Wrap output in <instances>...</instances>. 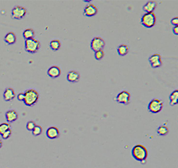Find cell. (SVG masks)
<instances>
[{
    "instance_id": "ffe728a7",
    "label": "cell",
    "mask_w": 178,
    "mask_h": 168,
    "mask_svg": "<svg viewBox=\"0 0 178 168\" xmlns=\"http://www.w3.org/2000/svg\"><path fill=\"white\" fill-rule=\"evenodd\" d=\"M49 46L50 47V49L53 51L59 50L60 49V48L61 47L60 40L59 39H54L52 40H51L50 43H49Z\"/></svg>"
},
{
    "instance_id": "8992f818",
    "label": "cell",
    "mask_w": 178,
    "mask_h": 168,
    "mask_svg": "<svg viewBox=\"0 0 178 168\" xmlns=\"http://www.w3.org/2000/svg\"><path fill=\"white\" fill-rule=\"evenodd\" d=\"M28 10L26 8L20 6H16L12 9V18L16 20H22L27 14Z\"/></svg>"
},
{
    "instance_id": "5b68a950",
    "label": "cell",
    "mask_w": 178,
    "mask_h": 168,
    "mask_svg": "<svg viewBox=\"0 0 178 168\" xmlns=\"http://www.w3.org/2000/svg\"><path fill=\"white\" fill-rule=\"evenodd\" d=\"M163 106V102L162 100L157 98H154L149 103L148 110L150 113L157 114L162 110Z\"/></svg>"
},
{
    "instance_id": "7c38bea8",
    "label": "cell",
    "mask_w": 178,
    "mask_h": 168,
    "mask_svg": "<svg viewBox=\"0 0 178 168\" xmlns=\"http://www.w3.org/2000/svg\"><path fill=\"white\" fill-rule=\"evenodd\" d=\"M62 73L61 69L58 65L51 66L47 71V74L48 76L52 79L59 77Z\"/></svg>"
},
{
    "instance_id": "5bb4252c",
    "label": "cell",
    "mask_w": 178,
    "mask_h": 168,
    "mask_svg": "<svg viewBox=\"0 0 178 168\" xmlns=\"http://www.w3.org/2000/svg\"><path fill=\"white\" fill-rule=\"evenodd\" d=\"M3 100L5 102H10L13 100L16 97V93L12 88H7L3 94Z\"/></svg>"
},
{
    "instance_id": "30bf717a",
    "label": "cell",
    "mask_w": 178,
    "mask_h": 168,
    "mask_svg": "<svg viewBox=\"0 0 178 168\" xmlns=\"http://www.w3.org/2000/svg\"><path fill=\"white\" fill-rule=\"evenodd\" d=\"M98 8L94 4H89L85 7L83 15L86 17H92L97 14Z\"/></svg>"
},
{
    "instance_id": "7a4b0ae2",
    "label": "cell",
    "mask_w": 178,
    "mask_h": 168,
    "mask_svg": "<svg viewBox=\"0 0 178 168\" xmlns=\"http://www.w3.org/2000/svg\"><path fill=\"white\" fill-rule=\"evenodd\" d=\"M25 98L23 102L27 106H33L38 101L40 98V94L36 90L29 89L25 92Z\"/></svg>"
},
{
    "instance_id": "484cf974",
    "label": "cell",
    "mask_w": 178,
    "mask_h": 168,
    "mask_svg": "<svg viewBox=\"0 0 178 168\" xmlns=\"http://www.w3.org/2000/svg\"><path fill=\"white\" fill-rule=\"evenodd\" d=\"M36 126L35 122L34 121H28L26 124V129L29 131H32V130Z\"/></svg>"
},
{
    "instance_id": "cb8c5ba5",
    "label": "cell",
    "mask_w": 178,
    "mask_h": 168,
    "mask_svg": "<svg viewBox=\"0 0 178 168\" xmlns=\"http://www.w3.org/2000/svg\"><path fill=\"white\" fill-rule=\"evenodd\" d=\"M105 57V51L103 50H100L94 52V58L96 60L101 61V59H103Z\"/></svg>"
},
{
    "instance_id": "9c48e42d",
    "label": "cell",
    "mask_w": 178,
    "mask_h": 168,
    "mask_svg": "<svg viewBox=\"0 0 178 168\" xmlns=\"http://www.w3.org/2000/svg\"><path fill=\"white\" fill-rule=\"evenodd\" d=\"M149 62L150 63L151 67L153 69L160 67L163 64L162 57H161L160 54L159 53H155L151 56L149 58Z\"/></svg>"
},
{
    "instance_id": "9a60e30c",
    "label": "cell",
    "mask_w": 178,
    "mask_h": 168,
    "mask_svg": "<svg viewBox=\"0 0 178 168\" xmlns=\"http://www.w3.org/2000/svg\"><path fill=\"white\" fill-rule=\"evenodd\" d=\"M18 118V114L14 110H10L5 112V118L8 122H13L16 121Z\"/></svg>"
},
{
    "instance_id": "2e32d148",
    "label": "cell",
    "mask_w": 178,
    "mask_h": 168,
    "mask_svg": "<svg viewBox=\"0 0 178 168\" xmlns=\"http://www.w3.org/2000/svg\"><path fill=\"white\" fill-rule=\"evenodd\" d=\"M157 4L155 1H149L143 7V10L146 13H152L155 9Z\"/></svg>"
},
{
    "instance_id": "4316f807",
    "label": "cell",
    "mask_w": 178,
    "mask_h": 168,
    "mask_svg": "<svg viewBox=\"0 0 178 168\" xmlns=\"http://www.w3.org/2000/svg\"><path fill=\"white\" fill-rule=\"evenodd\" d=\"M12 133V131L11 129H8V131H6L5 132L3 133V134L2 135V139H9V137H10V136H11Z\"/></svg>"
},
{
    "instance_id": "83f0119b",
    "label": "cell",
    "mask_w": 178,
    "mask_h": 168,
    "mask_svg": "<svg viewBox=\"0 0 178 168\" xmlns=\"http://www.w3.org/2000/svg\"><path fill=\"white\" fill-rule=\"evenodd\" d=\"M24 98H25V94L24 92H20V93L17 95V98H18V100L19 101H23L24 100Z\"/></svg>"
},
{
    "instance_id": "44dd1931",
    "label": "cell",
    "mask_w": 178,
    "mask_h": 168,
    "mask_svg": "<svg viewBox=\"0 0 178 168\" xmlns=\"http://www.w3.org/2000/svg\"><path fill=\"white\" fill-rule=\"evenodd\" d=\"M35 36V32L32 28H27L23 30V37L26 40L33 39Z\"/></svg>"
},
{
    "instance_id": "6da1fadb",
    "label": "cell",
    "mask_w": 178,
    "mask_h": 168,
    "mask_svg": "<svg viewBox=\"0 0 178 168\" xmlns=\"http://www.w3.org/2000/svg\"><path fill=\"white\" fill-rule=\"evenodd\" d=\"M132 156L135 160L140 162L142 164H145L147 162V158L148 157V150L146 147L139 144L133 147L131 151Z\"/></svg>"
},
{
    "instance_id": "f546056e",
    "label": "cell",
    "mask_w": 178,
    "mask_h": 168,
    "mask_svg": "<svg viewBox=\"0 0 178 168\" xmlns=\"http://www.w3.org/2000/svg\"><path fill=\"white\" fill-rule=\"evenodd\" d=\"M172 31L175 35H177L178 34V26H173V28H172Z\"/></svg>"
},
{
    "instance_id": "4dcf8cb0",
    "label": "cell",
    "mask_w": 178,
    "mask_h": 168,
    "mask_svg": "<svg viewBox=\"0 0 178 168\" xmlns=\"http://www.w3.org/2000/svg\"><path fill=\"white\" fill-rule=\"evenodd\" d=\"M2 145H3V144H2V140L0 139V149H1L2 147Z\"/></svg>"
},
{
    "instance_id": "e0dca14e",
    "label": "cell",
    "mask_w": 178,
    "mask_h": 168,
    "mask_svg": "<svg viewBox=\"0 0 178 168\" xmlns=\"http://www.w3.org/2000/svg\"><path fill=\"white\" fill-rule=\"evenodd\" d=\"M17 37L14 32H9L6 34L4 37V41L6 44H9V45H12V44H14L16 43Z\"/></svg>"
},
{
    "instance_id": "ac0fdd59",
    "label": "cell",
    "mask_w": 178,
    "mask_h": 168,
    "mask_svg": "<svg viewBox=\"0 0 178 168\" xmlns=\"http://www.w3.org/2000/svg\"><path fill=\"white\" fill-rule=\"evenodd\" d=\"M129 53V47L125 44H122L117 47V53L119 56L124 57Z\"/></svg>"
},
{
    "instance_id": "3957f363",
    "label": "cell",
    "mask_w": 178,
    "mask_h": 168,
    "mask_svg": "<svg viewBox=\"0 0 178 168\" xmlns=\"http://www.w3.org/2000/svg\"><path fill=\"white\" fill-rule=\"evenodd\" d=\"M157 18L155 13H145L141 18V24L147 28H151L155 25Z\"/></svg>"
},
{
    "instance_id": "d4e9b609",
    "label": "cell",
    "mask_w": 178,
    "mask_h": 168,
    "mask_svg": "<svg viewBox=\"0 0 178 168\" xmlns=\"http://www.w3.org/2000/svg\"><path fill=\"white\" fill-rule=\"evenodd\" d=\"M10 128H11V126L8 123H2L0 125V135H2L3 133L10 129Z\"/></svg>"
},
{
    "instance_id": "52a82bcc",
    "label": "cell",
    "mask_w": 178,
    "mask_h": 168,
    "mask_svg": "<svg viewBox=\"0 0 178 168\" xmlns=\"http://www.w3.org/2000/svg\"><path fill=\"white\" fill-rule=\"evenodd\" d=\"M105 46V42L101 37L96 36L92 39L91 42V49L94 52L102 50Z\"/></svg>"
},
{
    "instance_id": "d6986e66",
    "label": "cell",
    "mask_w": 178,
    "mask_h": 168,
    "mask_svg": "<svg viewBox=\"0 0 178 168\" xmlns=\"http://www.w3.org/2000/svg\"><path fill=\"white\" fill-rule=\"evenodd\" d=\"M169 103L171 106H175L178 104V90H174L169 95Z\"/></svg>"
},
{
    "instance_id": "603a6c76",
    "label": "cell",
    "mask_w": 178,
    "mask_h": 168,
    "mask_svg": "<svg viewBox=\"0 0 178 168\" xmlns=\"http://www.w3.org/2000/svg\"><path fill=\"white\" fill-rule=\"evenodd\" d=\"M43 129L40 125H36L34 129L32 130V135L35 136H39L42 134Z\"/></svg>"
},
{
    "instance_id": "277c9868",
    "label": "cell",
    "mask_w": 178,
    "mask_h": 168,
    "mask_svg": "<svg viewBox=\"0 0 178 168\" xmlns=\"http://www.w3.org/2000/svg\"><path fill=\"white\" fill-rule=\"evenodd\" d=\"M40 42L34 38L25 40V50L31 54L36 53L40 49Z\"/></svg>"
},
{
    "instance_id": "4fadbf2b",
    "label": "cell",
    "mask_w": 178,
    "mask_h": 168,
    "mask_svg": "<svg viewBox=\"0 0 178 168\" xmlns=\"http://www.w3.org/2000/svg\"><path fill=\"white\" fill-rule=\"evenodd\" d=\"M80 78V73L77 71H70L66 75V80L70 83H77L79 81Z\"/></svg>"
},
{
    "instance_id": "ba28073f",
    "label": "cell",
    "mask_w": 178,
    "mask_h": 168,
    "mask_svg": "<svg viewBox=\"0 0 178 168\" xmlns=\"http://www.w3.org/2000/svg\"><path fill=\"white\" fill-rule=\"evenodd\" d=\"M114 100L119 104L127 105L129 104L130 100H131V94L127 91H122L119 93Z\"/></svg>"
},
{
    "instance_id": "f1b7e54d",
    "label": "cell",
    "mask_w": 178,
    "mask_h": 168,
    "mask_svg": "<svg viewBox=\"0 0 178 168\" xmlns=\"http://www.w3.org/2000/svg\"><path fill=\"white\" fill-rule=\"evenodd\" d=\"M171 24L173 25V26H178V17H176V18L172 19V20H171Z\"/></svg>"
},
{
    "instance_id": "7402d4cb",
    "label": "cell",
    "mask_w": 178,
    "mask_h": 168,
    "mask_svg": "<svg viewBox=\"0 0 178 168\" xmlns=\"http://www.w3.org/2000/svg\"><path fill=\"white\" fill-rule=\"evenodd\" d=\"M157 133L159 136H165L169 133V129L166 125H161L157 128Z\"/></svg>"
},
{
    "instance_id": "8fae6325",
    "label": "cell",
    "mask_w": 178,
    "mask_h": 168,
    "mask_svg": "<svg viewBox=\"0 0 178 168\" xmlns=\"http://www.w3.org/2000/svg\"><path fill=\"white\" fill-rule=\"evenodd\" d=\"M46 136L50 139H56L60 136V131L56 126H50L46 131Z\"/></svg>"
}]
</instances>
